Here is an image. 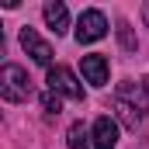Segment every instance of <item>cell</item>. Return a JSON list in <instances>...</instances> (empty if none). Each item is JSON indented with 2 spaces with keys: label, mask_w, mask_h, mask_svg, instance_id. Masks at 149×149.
<instances>
[{
  "label": "cell",
  "mask_w": 149,
  "mask_h": 149,
  "mask_svg": "<svg viewBox=\"0 0 149 149\" xmlns=\"http://www.w3.org/2000/svg\"><path fill=\"white\" fill-rule=\"evenodd\" d=\"M0 97L10 101V104H21V101L31 97V80H28V73H24L21 66L7 63V66L0 70Z\"/></svg>",
  "instance_id": "6da1fadb"
},
{
  "label": "cell",
  "mask_w": 149,
  "mask_h": 149,
  "mask_svg": "<svg viewBox=\"0 0 149 149\" xmlns=\"http://www.w3.org/2000/svg\"><path fill=\"white\" fill-rule=\"evenodd\" d=\"M104 35H108V17L101 10H83L80 21H76V42L90 45V42H101Z\"/></svg>",
  "instance_id": "7a4b0ae2"
},
{
  "label": "cell",
  "mask_w": 149,
  "mask_h": 149,
  "mask_svg": "<svg viewBox=\"0 0 149 149\" xmlns=\"http://www.w3.org/2000/svg\"><path fill=\"white\" fill-rule=\"evenodd\" d=\"M45 83H49L52 94H63L70 101H83V87H80V80L73 76V70H66V66H52Z\"/></svg>",
  "instance_id": "3957f363"
},
{
  "label": "cell",
  "mask_w": 149,
  "mask_h": 149,
  "mask_svg": "<svg viewBox=\"0 0 149 149\" xmlns=\"http://www.w3.org/2000/svg\"><path fill=\"white\" fill-rule=\"evenodd\" d=\"M21 45H24V52L35 59L38 66H49V63H52V45H49L45 38H38L35 28H21Z\"/></svg>",
  "instance_id": "277c9868"
},
{
  "label": "cell",
  "mask_w": 149,
  "mask_h": 149,
  "mask_svg": "<svg viewBox=\"0 0 149 149\" xmlns=\"http://www.w3.org/2000/svg\"><path fill=\"white\" fill-rule=\"evenodd\" d=\"M80 70H83V80L94 83V87H104V83H108V59L97 56V52L83 56V59H80Z\"/></svg>",
  "instance_id": "5b68a950"
},
{
  "label": "cell",
  "mask_w": 149,
  "mask_h": 149,
  "mask_svg": "<svg viewBox=\"0 0 149 149\" xmlns=\"http://www.w3.org/2000/svg\"><path fill=\"white\" fill-rule=\"evenodd\" d=\"M114 114H118V121H121L125 128H132V132H135V128L146 121V111H142L139 104H132L128 97H121V94L114 97Z\"/></svg>",
  "instance_id": "8992f818"
},
{
  "label": "cell",
  "mask_w": 149,
  "mask_h": 149,
  "mask_svg": "<svg viewBox=\"0 0 149 149\" xmlns=\"http://www.w3.org/2000/svg\"><path fill=\"white\" fill-rule=\"evenodd\" d=\"M90 135H94V149H114V142H118V125H114L108 114H101L94 121Z\"/></svg>",
  "instance_id": "52a82bcc"
},
{
  "label": "cell",
  "mask_w": 149,
  "mask_h": 149,
  "mask_svg": "<svg viewBox=\"0 0 149 149\" xmlns=\"http://www.w3.org/2000/svg\"><path fill=\"white\" fill-rule=\"evenodd\" d=\"M42 14H45V24H49L56 35H63V31L70 28V10H66V3H59V0H49V3L42 7Z\"/></svg>",
  "instance_id": "ba28073f"
},
{
  "label": "cell",
  "mask_w": 149,
  "mask_h": 149,
  "mask_svg": "<svg viewBox=\"0 0 149 149\" xmlns=\"http://www.w3.org/2000/svg\"><path fill=\"white\" fill-rule=\"evenodd\" d=\"M90 146V132L83 128V121H73L70 125V149H87Z\"/></svg>",
  "instance_id": "9c48e42d"
},
{
  "label": "cell",
  "mask_w": 149,
  "mask_h": 149,
  "mask_svg": "<svg viewBox=\"0 0 149 149\" xmlns=\"http://www.w3.org/2000/svg\"><path fill=\"white\" fill-rule=\"evenodd\" d=\"M42 108H45V114H49V118H56V114L63 111V101H59V94L45 90V94H42Z\"/></svg>",
  "instance_id": "30bf717a"
},
{
  "label": "cell",
  "mask_w": 149,
  "mask_h": 149,
  "mask_svg": "<svg viewBox=\"0 0 149 149\" xmlns=\"http://www.w3.org/2000/svg\"><path fill=\"white\" fill-rule=\"evenodd\" d=\"M118 42H121V49H125V52H135V35H132L128 21H118Z\"/></svg>",
  "instance_id": "8fae6325"
},
{
  "label": "cell",
  "mask_w": 149,
  "mask_h": 149,
  "mask_svg": "<svg viewBox=\"0 0 149 149\" xmlns=\"http://www.w3.org/2000/svg\"><path fill=\"white\" fill-rule=\"evenodd\" d=\"M142 90H146V97H149V76H142Z\"/></svg>",
  "instance_id": "7c38bea8"
},
{
  "label": "cell",
  "mask_w": 149,
  "mask_h": 149,
  "mask_svg": "<svg viewBox=\"0 0 149 149\" xmlns=\"http://www.w3.org/2000/svg\"><path fill=\"white\" fill-rule=\"evenodd\" d=\"M142 17H146V24H149V3H146V7H142Z\"/></svg>",
  "instance_id": "4fadbf2b"
}]
</instances>
